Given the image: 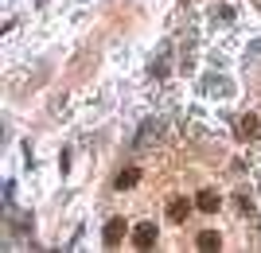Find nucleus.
I'll return each mask as SVG.
<instances>
[{"label": "nucleus", "instance_id": "f257e3e1", "mask_svg": "<svg viewBox=\"0 0 261 253\" xmlns=\"http://www.w3.org/2000/svg\"><path fill=\"white\" fill-rule=\"evenodd\" d=\"M133 245H137L141 253L156 249V222H141V226L133 230Z\"/></svg>", "mask_w": 261, "mask_h": 253}, {"label": "nucleus", "instance_id": "f03ea898", "mask_svg": "<svg viewBox=\"0 0 261 253\" xmlns=\"http://www.w3.org/2000/svg\"><path fill=\"white\" fill-rule=\"evenodd\" d=\"M121 238H125V218H109L106 230H101V242L113 249V245H121Z\"/></svg>", "mask_w": 261, "mask_h": 253}, {"label": "nucleus", "instance_id": "7ed1b4c3", "mask_svg": "<svg viewBox=\"0 0 261 253\" xmlns=\"http://www.w3.org/2000/svg\"><path fill=\"white\" fill-rule=\"evenodd\" d=\"M187 214H191V203H187L184 195H175L172 203H168V218L172 222H187Z\"/></svg>", "mask_w": 261, "mask_h": 253}, {"label": "nucleus", "instance_id": "20e7f679", "mask_svg": "<svg viewBox=\"0 0 261 253\" xmlns=\"http://www.w3.org/2000/svg\"><path fill=\"white\" fill-rule=\"evenodd\" d=\"M218 203H222V199H218V191H199V195H195V207L199 210H207V214H215V210H218Z\"/></svg>", "mask_w": 261, "mask_h": 253}, {"label": "nucleus", "instance_id": "39448f33", "mask_svg": "<svg viewBox=\"0 0 261 253\" xmlns=\"http://www.w3.org/2000/svg\"><path fill=\"white\" fill-rule=\"evenodd\" d=\"M195 245H199L203 253H215V249H222V238H218L215 230H203V234L195 238Z\"/></svg>", "mask_w": 261, "mask_h": 253}, {"label": "nucleus", "instance_id": "423d86ee", "mask_svg": "<svg viewBox=\"0 0 261 253\" xmlns=\"http://www.w3.org/2000/svg\"><path fill=\"white\" fill-rule=\"evenodd\" d=\"M137 179H141V172H137V167H125V172L113 179V187H117V191H129V187H137Z\"/></svg>", "mask_w": 261, "mask_h": 253}, {"label": "nucleus", "instance_id": "0eeeda50", "mask_svg": "<svg viewBox=\"0 0 261 253\" xmlns=\"http://www.w3.org/2000/svg\"><path fill=\"white\" fill-rule=\"evenodd\" d=\"M238 136H246V140H250V136H257V117H253V113L238 117Z\"/></svg>", "mask_w": 261, "mask_h": 253}]
</instances>
